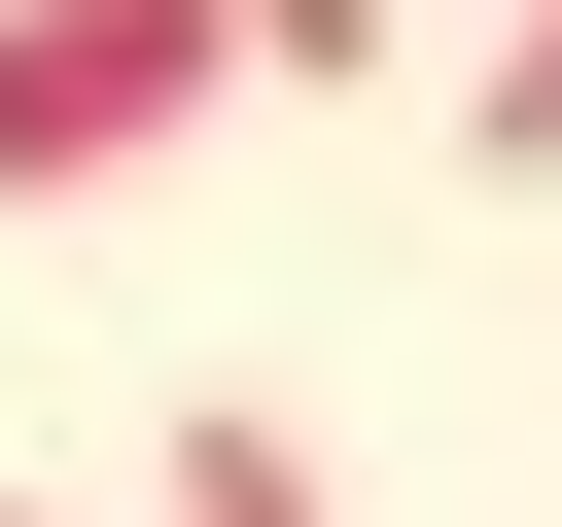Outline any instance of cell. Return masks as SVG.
I'll list each match as a JSON object with an SVG mask.
<instances>
[{
  "instance_id": "cell-1",
  "label": "cell",
  "mask_w": 562,
  "mask_h": 527,
  "mask_svg": "<svg viewBox=\"0 0 562 527\" xmlns=\"http://www.w3.org/2000/svg\"><path fill=\"white\" fill-rule=\"evenodd\" d=\"M211 0H0V211H105V176H176L211 141Z\"/></svg>"
},
{
  "instance_id": "cell-2",
  "label": "cell",
  "mask_w": 562,
  "mask_h": 527,
  "mask_svg": "<svg viewBox=\"0 0 562 527\" xmlns=\"http://www.w3.org/2000/svg\"><path fill=\"white\" fill-rule=\"evenodd\" d=\"M140 527H316V422H246V386H211V422L140 457Z\"/></svg>"
},
{
  "instance_id": "cell-3",
  "label": "cell",
  "mask_w": 562,
  "mask_h": 527,
  "mask_svg": "<svg viewBox=\"0 0 562 527\" xmlns=\"http://www.w3.org/2000/svg\"><path fill=\"white\" fill-rule=\"evenodd\" d=\"M457 141H492V176H562V0H492V70H457Z\"/></svg>"
},
{
  "instance_id": "cell-4",
  "label": "cell",
  "mask_w": 562,
  "mask_h": 527,
  "mask_svg": "<svg viewBox=\"0 0 562 527\" xmlns=\"http://www.w3.org/2000/svg\"><path fill=\"white\" fill-rule=\"evenodd\" d=\"M211 35H246V70H316V105L386 70V0H211Z\"/></svg>"
},
{
  "instance_id": "cell-5",
  "label": "cell",
  "mask_w": 562,
  "mask_h": 527,
  "mask_svg": "<svg viewBox=\"0 0 562 527\" xmlns=\"http://www.w3.org/2000/svg\"><path fill=\"white\" fill-rule=\"evenodd\" d=\"M0 527H35V492H0Z\"/></svg>"
}]
</instances>
